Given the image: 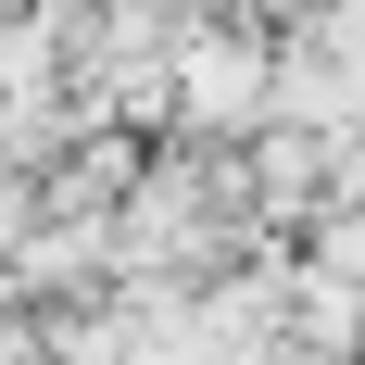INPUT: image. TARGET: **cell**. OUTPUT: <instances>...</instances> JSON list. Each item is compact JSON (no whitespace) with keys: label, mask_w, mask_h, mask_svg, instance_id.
I'll list each match as a JSON object with an SVG mask.
<instances>
[{"label":"cell","mask_w":365,"mask_h":365,"mask_svg":"<svg viewBox=\"0 0 365 365\" xmlns=\"http://www.w3.org/2000/svg\"><path fill=\"white\" fill-rule=\"evenodd\" d=\"M252 88H264V63H252V51H202V63H189V101L215 113V126H227L240 101H252Z\"/></svg>","instance_id":"obj_1"}]
</instances>
